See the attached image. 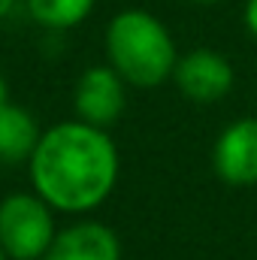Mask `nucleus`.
<instances>
[{
  "label": "nucleus",
  "mask_w": 257,
  "mask_h": 260,
  "mask_svg": "<svg viewBox=\"0 0 257 260\" xmlns=\"http://www.w3.org/2000/svg\"><path fill=\"white\" fill-rule=\"evenodd\" d=\"M127 106V82L112 70L109 64L88 67L76 88H73V112L76 118L109 130Z\"/></svg>",
  "instance_id": "obj_5"
},
{
  "label": "nucleus",
  "mask_w": 257,
  "mask_h": 260,
  "mask_svg": "<svg viewBox=\"0 0 257 260\" xmlns=\"http://www.w3.org/2000/svg\"><path fill=\"white\" fill-rule=\"evenodd\" d=\"M94 3L97 0H24V9L46 30H70L94 12Z\"/></svg>",
  "instance_id": "obj_9"
},
{
  "label": "nucleus",
  "mask_w": 257,
  "mask_h": 260,
  "mask_svg": "<svg viewBox=\"0 0 257 260\" xmlns=\"http://www.w3.org/2000/svg\"><path fill=\"white\" fill-rule=\"evenodd\" d=\"M15 3H18V0H0V18H6V15L15 9Z\"/></svg>",
  "instance_id": "obj_11"
},
{
  "label": "nucleus",
  "mask_w": 257,
  "mask_h": 260,
  "mask_svg": "<svg viewBox=\"0 0 257 260\" xmlns=\"http://www.w3.org/2000/svg\"><path fill=\"white\" fill-rule=\"evenodd\" d=\"M106 64L130 88H157L173 79L179 49L170 27L148 9H121L106 24Z\"/></svg>",
  "instance_id": "obj_2"
},
{
  "label": "nucleus",
  "mask_w": 257,
  "mask_h": 260,
  "mask_svg": "<svg viewBox=\"0 0 257 260\" xmlns=\"http://www.w3.org/2000/svg\"><path fill=\"white\" fill-rule=\"evenodd\" d=\"M6 103H9V88H6V79L0 73V106H6Z\"/></svg>",
  "instance_id": "obj_12"
},
{
  "label": "nucleus",
  "mask_w": 257,
  "mask_h": 260,
  "mask_svg": "<svg viewBox=\"0 0 257 260\" xmlns=\"http://www.w3.org/2000/svg\"><path fill=\"white\" fill-rule=\"evenodd\" d=\"M121 154L109 130L67 118L43 130L30 160V191L58 215H91L118 188Z\"/></svg>",
  "instance_id": "obj_1"
},
{
  "label": "nucleus",
  "mask_w": 257,
  "mask_h": 260,
  "mask_svg": "<svg viewBox=\"0 0 257 260\" xmlns=\"http://www.w3.org/2000/svg\"><path fill=\"white\" fill-rule=\"evenodd\" d=\"M191 3H200V6H209V3H218V0H191Z\"/></svg>",
  "instance_id": "obj_13"
},
{
  "label": "nucleus",
  "mask_w": 257,
  "mask_h": 260,
  "mask_svg": "<svg viewBox=\"0 0 257 260\" xmlns=\"http://www.w3.org/2000/svg\"><path fill=\"white\" fill-rule=\"evenodd\" d=\"M242 21H245V30L257 40V0H245V9H242Z\"/></svg>",
  "instance_id": "obj_10"
},
{
  "label": "nucleus",
  "mask_w": 257,
  "mask_h": 260,
  "mask_svg": "<svg viewBox=\"0 0 257 260\" xmlns=\"http://www.w3.org/2000/svg\"><path fill=\"white\" fill-rule=\"evenodd\" d=\"M0 260H9V257H6V251H3V248H0Z\"/></svg>",
  "instance_id": "obj_14"
},
{
  "label": "nucleus",
  "mask_w": 257,
  "mask_h": 260,
  "mask_svg": "<svg viewBox=\"0 0 257 260\" xmlns=\"http://www.w3.org/2000/svg\"><path fill=\"white\" fill-rule=\"evenodd\" d=\"M212 170L230 188L257 185V115L236 118L215 136Z\"/></svg>",
  "instance_id": "obj_6"
},
{
  "label": "nucleus",
  "mask_w": 257,
  "mask_h": 260,
  "mask_svg": "<svg viewBox=\"0 0 257 260\" xmlns=\"http://www.w3.org/2000/svg\"><path fill=\"white\" fill-rule=\"evenodd\" d=\"M173 82L185 100L197 106H212L221 103L236 82L233 64L215 52V49H191L179 55V64L173 70Z\"/></svg>",
  "instance_id": "obj_4"
},
{
  "label": "nucleus",
  "mask_w": 257,
  "mask_h": 260,
  "mask_svg": "<svg viewBox=\"0 0 257 260\" xmlns=\"http://www.w3.org/2000/svg\"><path fill=\"white\" fill-rule=\"evenodd\" d=\"M55 209L37 191H12L0 200V248L9 260H43L58 236Z\"/></svg>",
  "instance_id": "obj_3"
},
{
  "label": "nucleus",
  "mask_w": 257,
  "mask_h": 260,
  "mask_svg": "<svg viewBox=\"0 0 257 260\" xmlns=\"http://www.w3.org/2000/svg\"><path fill=\"white\" fill-rule=\"evenodd\" d=\"M124 248L118 233L94 218H79L58 230L43 260H121Z\"/></svg>",
  "instance_id": "obj_7"
},
{
  "label": "nucleus",
  "mask_w": 257,
  "mask_h": 260,
  "mask_svg": "<svg viewBox=\"0 0 257 260\" xmlns=\"http://www.w3.org/2000/svg\"><path fill=\"white\" fill-rule=\"evenodd\" d=\"M40 136L43 130L30 109L18 103L0 106V167H15V164L27 167Z\"/></svg>",
  "instance_id": "obj_8"
}]
</instances>
